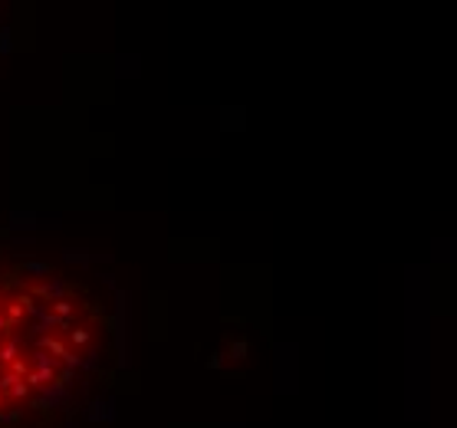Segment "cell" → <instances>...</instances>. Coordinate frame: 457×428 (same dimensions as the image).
<instances>
[{
  "label": "cell",
  "mask_w": 457,
  "mask_h": 428,
  "mask_svg": "<svg viewBox=\"0 0 457 428\" xmlns=\"http://www.w3.org/2000/svg\"><path fill=\"white\" fill-rule=\"evenodd\" d=\"M10 395H13V399H27V395H30V385L23 382V379H17L13 389H10Z\"/></svg>",
  "instance_id": "cell-6"
},
{
  "label": "cell",
  "mask_w": 457,
  "mask_h": 428,
  "mask_svg": "<svg viewBox=\"0 0 457 428\" xmlns=\"http://www.w3.org/2000/svg\"><path fill=\"white\" fill-rule=\"evenodd\" d=\"M3 307H7V323H17V319H23V303H20V296H17V300H10V303H3Z\"/></svg>",
  "instance_id": "cell-3"
},
{
  "label": "cell",
  "mask_w": 457,
  "mask_h": 428,
  "mask_svg": "<svg viewBox=\"0 0 457 428\" xmlns=\"http://www.w3.org/2000/svg\"><path fill=\"white\" fill-rule=\"evenodd\" d=\"M243 356H247V340L230 342V359H243Z\"/></svg>",
  "instance_id": "cell-5"
},
{
  "label": "cell",
  "mask_w": 457,
  "mask_h": 428,
  "mask_svg": "<svg viewBox=\"0 0 457 428\" xmlns=\"http://www.w3.org/2000/svg\"><path fill=\"white\" fill-rule=\"evenodd\" d=\"M89 340H92V333H89V329H82V326L69 329V342H73V346H86Z\"/></svg>",
  "instance_id": "cell-4"
},
{
  "label": "cell",
  "mask_w": 457,
  "mask_h": 428,
  "mask_svg": "<svg viewBox=\"0 0 457 428\" xmlns=\"http://www.w3.org/2000/svg\"><path fill=\"white\" fill-rule=\"evenodd\" d=\"M3 333H10V323H7V316L0 313V336H3Z\"/></svg>",
  "instance_id": "cell-8"
},
{
  "label": "cell",
  "mask_w": 457,
  "mask_h": 428,
  "mask_svg": "<svg viewBox=\"0 0 457 428\" xmlns=\"http://www.w3.org/2000/svg\"><path fill=\"white\" fill-rule=\"evenodd\" d=\"M10 372L17 375V379H23V375L30 372V366H27V362H23V359H13V362H10Z\"/></svg>",
  "instance_id": "cell-7"
},
{
  "label": "cell",
  "mask_w": 457,
  "mask_h": 428,
  "mask_svg": "<svg viewBox=\"0 0 457 428\" xmlns=\"http://www.w3.org/2000/svg\"><path fill=\"white\" fill-rule=\"evenodd\" d=\"M3 303H7V300H3V293H0V310H3Z\"/></svg>",
  "instance_id": "cell-9"
},
{
  "label": "cell",
  "mask_w": 457,
  "mask_h": 428,
  "mask_svg": "<svg viewBox=\"0 0 457 428\" xmlns=\"http://www.w3.org/2000/svg\"><path fill=\"white\" fill-rule=\"evenodd\" d=\"M0 402H3V399H0Z\"/></svg>",
  "instance_id": "cell-10"
},
{
  "label": "cell",
  "mask_w": 457,
  "mask_h": 428,
  "mask_svg": "<svg viewBox=\"0 0 457 428\" xmlns=\"http://www.w3.org/2000/svg\"><path fill=\"white\" fill-rule=\"evenodd\" d=\"M73 310H76V303H73V300H66V296H56L53 303H50V313L59 316V319H69V316H73Z\"/></svg>",
  "instance_id": "cell-1"
},
{
  "label": "cell",
  "mask_w": 457,
  "mask_h": 428,
  "mask_svg": "<svg viewBox=\"0 0 457 428\" xmlns=\"http://www.w3.org/2000/svg\"><path fill=\"white\" fill-rule=\"evenodd\" d=\"M17 352H20V342L7 340L3 346H0V362H13V359H17Z\"/></svg>",
  "instance_id": "cell-2"
}]
</instances>
